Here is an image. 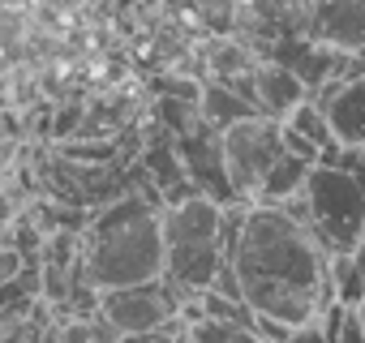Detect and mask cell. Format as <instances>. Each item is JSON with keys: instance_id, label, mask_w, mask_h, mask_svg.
<instances>
[{"instance_id": "obj_2", "label": "cell", "mask_w": 365, "mask_h": 343, "mask_svg": "<svg viewBox=\"0 0 365 343\" xmlns=\"http://www.w3.org/2000/svg\"><path fill=\"white\" fill-rule=\"evenodd\" d=\"M82 270L95 292L163 279V215L138 194L112 202L86 232Z\"/></svg>"}, {"instance_id": "obj_9", "label": "cell", "mask_w": 365, "mask_h": 343, "mask_svg": "<svg viewBox=\"0 0 365 343\" xmlns=\"http://www.w3.org/2000/svg\"><path fill=\"white\" fill-rule=\"evenodd\" d=\"M237 26L258 39H301L309 26V0H237Z\"/></svg>"}, {"instance_id": "obj_4", "label": "cell", "mask_w": 365, "mask_h": 343, "mask_svg": "<svg viewBox=\"0 0 365 343\" xmlns=\"http://www.w3.org/2000/svg\"><path fill=\"white\" fill-rule=\"evenodd\" d=\"M297 211L331 258H348L365 241V176L339 163H314Z\"/></svg>"}, {"instance_id": "obj_16", "label": "cell", "mask_w": 365, "mask_h": 343, "mask_svg": "<svg viewBox=\"0 0 365 343\" xmlns=\"http://www.w3.org/2000/svg\"><path fill=\"white\" fill-rule=\"evenodd\" d=\"M120 343H180V334H176V322H172V326H159V330H142V334H125Z\"/></svg>"}, {"instance_id": "obj_15", "label": "cell", "mask_w": 365, "mask_h": 343, "mask_svg": "<svg viewBox=\"0 0 365 343\" xmlns=\"http://www.w3.org/2000/svg\"><path fill=\"white\" fill-rule=\"evenodd\" d=\"M279 343H331V334L322 330V322H305V326H292Z\"/></svg>"}, {"instance_id": "obj_1", "label": "cell", "mask_w": 365, "mask_h": 343, "mask_svg": "<svg viewBox=\"0 0 365 343\" xmlns=\"http://www.w3.org/2000/svg\"><path fill=\"white\" fill-rule=\"evenodd\" d=\"M224 266L267 343H279L292 326L318 322L327 305H335L331 253L301 219L297 198L284 206H245Z\"/></svg>"}, {"instance_id": "obj_17", "label": "cell", "mask_w": 365, "mask_h": 343, "mask_svg": "<svg viewBox=\"0 0 365 343\" xmlns=\"http://www.w3.org/2000/svg\"><path fill=\"white\" fill-rule=\"evenodd\" d=\"M18 275H22V258H18L14 249H0V287L14 283Z\"/></svg>"}, {"instance_id": "obj_11", "label": "cell", "mask_w": 365, "mask_h": 343, "mask_svg": "<svg viewBox=\"0 0 365 343\" xmlns=\"http://www.w3.org/2000/svg\"><path fill=\"white\" fill-rule=\"evenodd\" d=\"M309 167H314L309 159H301V154L284 150V154L275 159V167L267 172V181H262L258 206H284V202L301 198V185H305V176H309Z\"/></svg>"}, {"instance_id": "obj_14", "label": "cell", "mask_w": 365, "mask_h": 343, "mask_svg": "<svg viewBox=\"0 0 365 343\" xmlns=\"http://www.w3.org/2000/svg\"><path fill=\"white\" fill-rule=\"evenodd\" d=\"M190 343H267L254 326H232L215 317H190Z\"/></svg>"}, {"instance_id": "obj_8", "label": "cell", "mask_w": 365, "mask_h": 343, "mask_svg": "<svg viewBox=\"0 0 365 343\" xmlns=\"http://www.w3.org/2000/svg\"><path fill=\"white\" fill-rule=\"evenodd\" d=\"M339 150H365V73H348L318 95Z\"/></svg>"}, {"instance_id": "obj_18", "label": "cell", "mask_w": 365, "mask_h": 343, "mask_svg": "<svg viewBox=\"0 0 365 343\" xmlns=\"http://www.w3.org/2000/svg\"><path fill=\"white\" fill-rule=\"evenodd\" d=\"M352 73H365V48H361V52L352 56Z\"/></svg>"}, {"instance_id": "obj_13", "label": "cell", "mask_w": 365, "mask_h": 343, "mask_svg": "<svg viewBox=\"0 0 365 343\" xmlns=\"http://www.w3.org/2000/svg\"><path fill=\"white\" fill-rule=\"evenodd\" d=\"M198 116L224 133L228 125H237V120H245V116H258V112H254L250 103H241V95H237V90H228V86L211 82V86H202V99H198Z\"/></svg>"}, {"instance_id": "obj_5", "label": "cell", "mask_w": 365, "mask_h": 343, "mask_svg": "<svg viewBox=\"0 0 365 343\" xmlns=\"http://www.w3.org/2000/svg\"><path fill=\"white\" fill-rule=\"evenodd\" d=\"M284 125L271 116H245L220 133V163H224V181L232 189V202L258 206L262 181L284 154Z\"/></svg>"}, {"instance_id": "obj_6", "label": "cell", "mask_w": 365, "mask_h": 343, "mask_svg": "<svg viewBox=\"0 0 365 343\" xmlns=\"http://www.w3.org/2000/svg\"><path fill=\"white\" fill-rule=\"evenodd\" d=\"M99 309H103V322L120 339L125 334H142V330L172 326L180 317V300L168 292L163 279L138 283V287H120V292H99Z\"/></svg>"}, {"instance_id": "obj_3", "label": "cell", "mask_w": 365, "mask_h": 343, "mask_svg": "<svg viewBox=\"0 0 365 343\" xmlns=\"http://www.w3.org/2000/svg\"><path fill=\"white\" fill-rule=\"evenodd\" d=\"M232 228L237 215L228 219L220 202L202 194L180 198L163 215V283L180 296H202L228 262Z\"/></svg>"}, {"instance_id": "obj_10", "label": "cell", "mask_w": 365, "mask_h": 343, "mask_svg": "<svg viewBox=\"0 0 365 343\" xmlns=\"http://www.w3.org/2000/svg\"><path fill=\"white\" fill-rule=\"evenodd\" d=\"M309 99V90H305V82L288 69V65H279V60H258V69H254V112L258 116H271V120H284L292 107H301Z\"/></svg>"}, {"instance_id": "obj_7", "label": "cell", "mask_w": 365, "mask_h": 343, "mask_svg": "<svg viewBox=\"0 0 365 343\" xmlns=\"http://www.w3.org/2000/svg\"><path fill=\"white\" fill-rule=\"evenodd\" d=\"M305 39L356 56L365 48V0H309Z\"/></svg>"}, {"instance_id": "obj_12", "label": "cell", "mask_w": 365, "mask_h": 343, "mask_svg": "<svg viewBox=\"0 0 365 343\" xmlns=\"http://www.w3.org/2000/svg\"><path fill=\"white\" fill-rule=\"evenodd\" d=\"M207 65H211V73L220 78V86H232V82H241V78H250V73L258 69V56H254V48L241 43V39H215V43L207 48Z\"/></svg>"}]
</instances>
